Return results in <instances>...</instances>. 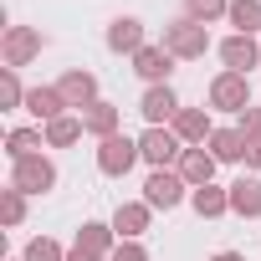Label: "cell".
Listing matches in <instances>:
<instances>
[{"instance_id": "cell-2", "label": "cell", "mask_w": 261, "mask_h": 261, "mask_svg": "<svg viewBox=\"0 0 261 261\" xmlns=\"http://www.w3.org/2000/svg\"><path fill=\"white\" fill-rule=\"evenodd\" d=\"M41 46H46V36H41L36 26H6V36H0V57H6L11 72L31 67V62L41 57Z\"/></svg>"}, {"instance_id": "cell-11", "label": "cell", "mask_w": 261, "mask_h": 261, "mask_svg": "<svg viewBox=\"0 0 261 261\" xmlns=\"http://www.w3.org/2000/svg\"><path fill=\"white\" fill-rule=\"evenodd\" d=\"M57 92L67 97V108H72V113H87V108L97 102V77H92V72H82V67H72V72H62Z\"/></svg>"}, {"instance_id": "cell-12", "label": "cell", "mask_w": 261, "mask_h": 261, "mask_svg": "<svg viewBox=\"0 0 261 261\" xmlns=\"http://www.w3.org/2000/svg\"><path fill=\"white\" fill-rule=\"evenodd\" d=\"M149 41H144V21L139 16H118V21H108V51H118V57H139Z\"/></svg>"}, {"instance_id": "cell-31", "label": "cell", "mask_w": 261, "mask_h": 261, "mask_svg": "<svg viewBox=\"0 0 261 261\" xmlns=\"http://www.w3.org/2000/svg\"><path fill=\"white\" fill-rule=\"evenodd\" d=\"M246 164L261 169V139H246Z\"/></svg>"}, {"instance_id": "cell-20", "label": "cell", "mask_w": 261, "mask_h": 261, "mask_svg": "<svg viewBox=\"0 0 261 261\" xmlns=\"http://www.w3.org/2000/svg\"><path fill=\"white\" fill-rule=\"evenodd\" d=\"M41 149H46V128H11V134H6L11 164H21V159H31V154H41Z\"/></svg>"}, {"instance_id": "cell-32", "label": "cell", "mask_w": 261, "mask_h": 261, "mask_svg": "<svg viewBox=\"0 0 261 261\" xmlns=\"http://www.w3.org/2000/svg\"><path fill=\"white\" fill-rule=\"evenodd\" d=\"M67 261H108V256H97V251H87V246H72Z\"/></svg>"}, {"instance_id": "cell-6", "label": "cell", "mask_w": 261, "mask_h": 261, "mask_svg": "<svg viewBox=\"0 0 261 261\" xmlns=\"http://www.w3.org/2000/svg\"><path fill=\"white\" fill-rule=\"evenodd\" d=\"M210 108L241 118V113L251 108V77H241V72H215V82H210Z\"/></svg>"}, {"instance_id": "cell-1", "label": "cell", "mask_w": 261, "mask_h": 261, "mask_svg": "<svg viewBox=\"0 0 261 261\" xmlns=\"http://www.w3.org/2000/svg\"><path fill=\"white\" fill-rule=\"evenodd\" d=\"M164 46H169V57H174V62H200V57L210 51V26H200V21L179 16V21H169V26H164Z\"/></svg>"}, {"instance_id": "cell-28", "label": "cell", "mask_w": 261, "mask_h": 261, "mask_svg": "<svg viewBox=\"0 0 261 261\" xmlns=\"http://www.w3.org/2000/svg\"><path fill=\"white\" fill-rule=\"evenodd\" d=\"M26 92L31 87H21V77L6 67V72H0V108H26Z\"/></svg>"}, {"instance_id": "cell-27", "label": "cell", "mask_w": 261, "mask_h": 261, "mask_svg": "<svg viewBox=\"0 0 261 261\" xmlns=\"http://www.w3.org/2000/svg\"><path fill=\"white\" fill-rule=\"evenodd\" d=\"M21 261H67V251H62V246H57L51 236H36V241H26Z\"/></svg>"}, {"instance_id": "cell-24", "label": "cell", "mask_w": 261, "mask_h": 261, "mask_svg": "<svg viewBox=\"0 0 261 261\" xmlns=\"http://www.w3.org/2000/svg\"><path fill=\"white\" fill-rule=\"evenodd\" d=\"M225 21L236 26V36H256L261 31V0H230Z\"/></svg>"}, {"instance_id": "cell-8", "label": "cell", "mask_w": 261, "mask_h": 261, "mask_svg": "<svg viewBox=\"0 0 261 261\" xmlns=\"http://www.w3.org/2000/svg\"><path fill=\"white\" fill-rule=\"evenodd\" d=\"M215 51H220L225 72H241V77H251V67H261V41H256V36H236V31H230V36H225Z\"/></svg>"}, {"instance_id": "cell-29", "label": "cell", "mask_w": 261, "mask_h": 261, "mask_svg": "<svg viewBox=\"0 0 261 261\" xmlns=\"http://www.w3.org/2000/svg\"><path fill=\"white\" fill-rule=\"evenodd\" d=\"M108 261H149V251H144V241H118V251Z\"/></svg>"}, {"instance_id": "cell-19", "label": "cell", "mask_w": 261, "mask_h": 261, "mask_svg": "<svg viewBox=\"0 0 261 261\" xmlns=\"http://www.w3.org/2000/svg\"><path fill=\"white\" fill-rule=\"evenodd\" d=\"M190 205H195V215H200V220H220V215H230V190H220V185L190 190Z\"/></svg>"}, {"instance_id": "cell-13", "label": "cell", "mask_w": 261, "mask_h": 261, "mask_svg": "<svg viewBox=\"0 0 261 261\" xmlns=\"http://www.w3.org/2000/svg\"><path fill=\"white\" fill-rule=\"evenodd\" d=\"M149 220H154V205H144V200H123L118 210H113V230H118V241H139L144 230H149Z\"/></svg>"}, {"instance_id": "cell-23", "label": "cell", "mask_w": 261, "mask_h": 261, "mask_svg": "<svg viewBox=\"0 0 261 261\" xmlns=\"http://www.w3.org/2000/svg\"><path fill=\"white\" fill-rule=\"evenodd\" d=\"M82 134H87V128H82V113H67V118L46 123V149H72Z\"/></svg>"}, {"instance_id": "cell-26", "label": "cell", "mask_w": 261, "mask_h": 261, "mask_svg": "<svg viewBox=\"0 0 261 261\" xmlns=\"http://www.w3.org/2000/svg\"><path fill=\"white\" fill-rule=\"evenodd\" d=\"M0 220H6V225H21V220H26V195H21L16 185L0 190Z\"/></svg>"}, {"instance_id": "cell-34", "label": "cell", "mask_w": 261, "mask_h": 261, "mask_svg": "<svg viewBox=\"0 0 261 261\" xmlns=\"http://www.w3.org/2000/svg\"><path fill=\"white\" fill-rule=\"evenodd\" d=\"M16 261H21V256H16Z\"/></svg>"}, {"instance_id": "cell-14", "label": "cell", "mask_w": 261, "mask_h": 261, "mask_svg": "<svg viewBox=\"0 0 261 261\" xmlns=\"http://www.w3.org/2000/svg\"><path fill=\"white\" fill-rule=\"evenodd\" d=\"M215 164H220V159H215L210 149H185L174 169H179V179H185L190 190H205V185H215Z\"/></svg>"}, {"instance_id": "cell-25", "label": "cell", "mask_w": 261, "mask_h": 261, "mask_svg": "<svg viewBox=\"0 0 261 261\" xmlns=\"http://www.w3.org/2000/svg\"><path fill=\"white\" fill-rule=\"evenodd\" d=\"M225 11H230V0H185V16L200 21V26H215Z\"/></svg>"}, {"instance_id": "cell-10", "label": "cell", "mask_w": 261, "mask_h": 261, "mask_svg": "<svg viewBox=\"0 0 261 261\" xmlns=\"http://www.w3.org/2000/svg\"><path fill=\"white\" fill-rule=\"evenodd\" d=\"M139 113H144V123H149V128H169V123H174V113H179L174 87H169V82H164V87H144Z\"/></svg>"}, {"instance_id": "cell-9", "label": "cell", "mask_w": 261, "mask_h": 261, "mask_svg": "<svg viewBox=\"0 0 261 261\" xmlns=\"http://www.w3.org/2000/svg\"><path fill=\"white\" fill-rule=\"evenodd\" d=\"M169 128H174V139H179L185 149H205V144H210V134H215V123H210V113H205V108H179Z\"/></svg>"}, {"instance_id": "cell-33", "label": "cell", "mask_w": 261, "mask_h": 261, "mask_svg": "<svg viewBox=\"0 0 261 261\" xmlns=\"http://www.w3.org/2000/svg\"><path fill=\"white\" fill-rule=\"evenodd\" d=\"M210 261H246V256H241V251H215Z\"/></svg>"}, {"instance_id": "cell-16", "label": "cell", "mask_w": 261, "mask_h": 261, "mask_svg": "<svg viewBox=\"0 0 261 261\" xmlns=\"http://www.w3.org/2000/svg\"><path fill=\"white\" fill-rule=\"evenodd\" d=\"M26 113H31V118H36V123L46 128V123L67 118L72 108H67V97H62L57 87H31V92H26Z\"/></svg>"}, {"instance_id": "cell-22", "label": "cell", "mask_w": 261, "mask_h": 261, "mask_svg": "<svg viewBox=\"0 0 261 261\" xmlns=\"http://www.w3.org/2000/svg\"><path fill=\"white\" fill-rule=\"evenodd\" d=\"M77 246H87V251H97V256H113V251H118V230L102 225V220H82Z\"/></svg>"}, {"instance_id": "cell-17", "label": "cell", "mask_w": 261, "mask_h": 261, "mask_svg": "<svg viewBox=\"0 0 261 261\" xmlns=\"http://www.w3.org/2000/svg\"><path fill=\"white\" fill-rule=\"evenodd\" d=\"M230 215H241V220H256L261 215V179L256 174H241L230 185Z\"/></svg>"}, {"instance_id": "cell-18", "label": "cell", "mask_w": 261, "mask_h": 261, "mask_svg": "<svg viewBox=\"0 0 261 261\" xmlns=\"http://www.w3.org/2000/svg\"><path fill=\"white\" fill-rule=\"evenodd\" d=\"M118 123H123V108H113V102H102V97H97V102L82 113V128H87V134H92L97 144L118 134Z\"/></svg>"}, {"instance_id": "cell-15", "label": "cell", "mask_w": 261, "mask_h": 261, "mask_svg": "<svg viewBox=\"0 0 261 261\" xmlns=\"http://www.w3.org/2000/svg\"><path fill=\"white\" fill-rule=\"evenodd\" d=\"M134 72L149 82V87H164L169 82V72H174V57H169V46L159 41V46H144L139 57H134Z\"/></svg>"}, {"instance_id": "cell-21", "label": "cell", "mask_w": 261, "mask_h": 261, "mask_svg": "<svg viewBox=\"0 0 261 261\" xmlns=\"http://www.w3.org/2000/svg\"><path fill=\"white\" fill-rule=\"evenodd\" d=\"M205 149H210L220 164H236V159H246V134H241V128H215Z\"/></svg>"}, {"instance_id": "cell-5", "label": "cell", "mask_w": 261, "mask_h": 261, "mask_svg": "<svg viewBox=\"0 0 261 261\" xmlns=\"http://www.w3.org/2000/svg\"><path fill=\"white\" fill-rule=\"evenodd\" d=\"M139 159H144V154H139V139H128V134H113V139L97 144V169H102L108 179H123Z\"/></svg>"}, {"instance_id": "cell-4", "label": "cell", "mask_w": 261, "mask_h": 261, "mask_svg": "<svg viewBox=\"0 0 261 261\" xmlns=\"http://www.w3.org/2000/svg\"><path fill=\"white\" fill-rule=\"evenodd\" d=\"M139 154H144L149 169H174L179 154H185V144L174 139V128H144V134H139Z\"/></svg>"}, {"instance_id": "cell-7", "label": "cell", "mask_w": 261, "mask_h": 261, "mask_svg": "<svg viewBox=\"0 0 261 261\" xmlns=\"http://www.w3.org/2000/svg\"><path fill=\"white\" fill-rule=\"evenodd\" d=\"M11 185L21 195H46V190H57V164L46 154H31V159L11 164Z\"/></svg>"}, {"instance_id": "cell-30", "label": "cell", "mask_w": 261, "mask_h": 261, "mask_svg": "<svg viewBox=\"0 0 261 261\" xmlns=\"http://www.w3.org/2000/svg\"><path fill=\"white\" fill-rule=\"evenodd\" d=\"M236 128H241V134H246V139H261V108H246Z\"/></svg>"}, {"instance_id": "cell-3", "label": "cell", "mask_w": 261, "mask_h": 261, "mask_svg": "<svg viewBox=\"0 0 261 261\" xmlns=\"http://www.w3.org/2000/svg\"><path fill=\"white\" fill-rule=\"evenodd\" d=\"M185 200H190V185L179 179V169H149V179H144V205L174 210V205H185Z\"/></svg>"}]
</instances>
